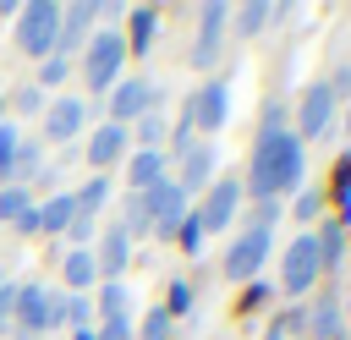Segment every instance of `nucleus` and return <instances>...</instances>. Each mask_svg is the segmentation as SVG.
I'll return each instance as SVG.
<instances>
[{"instance_id": "obj_21", "label": "nucleus", "mask_w": 351, "mask_h": 340, "mask_svg": "<svg viewBox=\"0 0 351 340\" xmlns=\"http://www.w3.org/2000/svg\"><path fill=\"white\" fill-rule=\"evenodd\" d=\"M154 22H159L154 5H132V33H121V44H132V55H143L154 44Z\"/></svg>"}, {"instance_id": "obj_29", "label": "nucleus", "mask_w": 351, "mask_h": 340, "mask_svg": "<svg viewBox=\"0 0 351 340\" xmlns=\"http://www.w3.org/2000/svg\"><path fill=\"white\" fill-rule=\"evenodd\" d=\"M159 313H165V318H170V324H176V318H181V313H192V285H186V280H176V285H170V296H165V307H159Z\"/></svg>"}, {"instance_id": "obj_33", "label": "nucleus", "mask_w": 351, "mask_h": 340, "mask_svg": "<svg viewBox=\"0 0 351 340\" xmlns=\"http://www.w3.org/2000/svg\"><path fill=\"white\" fill-rule=\"evenodd\" d=\"M66 77H71V60H66V55H49V60H44V71H38V82H49V88H55V82H66Z\"/></svg>"}, {"instance_id": "obj_38", "label": "nucleus", "mask_w": 351, "mask_h": 340, "mask_svg": "<svg viewBox=\"0 0 351 340\" xmlns=\"http://www.w3.org/2000/svg\"><path fill=\"white\" fill-rule=\"evenodd\" d=\"M66 236H71V241H77V247H82V241H88V236H93V219H88V214H77V219H71V225H66Z\"/></svg>"}, {"instance_id": "obj_37", "label": "nucleus", "mask_w": 351, "mask_h": 340, "mask_svg": "<svg viewBox=\"0 0 351 340\" xmlns=\"http://www.w3.org/2000/svg\"><path fill=\"white\" fill-rule=\"evenodd\" d=\"M11 313H16V285H5V280H0V329L11 324Z\"/></svg>"}, {"instance_id": "obj_42", "label": "nucleus", "mask_w": 351, "mask_h": 340, "mask_svg": "<svg viewBox=\"0 0 351 340\" xmlns=\"http://www.w3.org/2000/svg\"><path fill=\"white\" fill-rule=\"evenodd\" d=\"M77 340H99V335H93V329H77Z\"/></svg>"}, {"instance_id": "obj_4", "label": "nucleus", "mask_w": 351, "mask_h": 340, "mask_svg": "<svg viewBox=\"0 0 351 340\" xmlns=\"http://www.w3.org/2000/svg\"><path fill=\"white\" fill-rule=\"evenodd\" d=\"M11 324L22 335H44L55 324H66V296L60 291H44V285H16V313Z\"/></svg>"}, {"instance_id": "obj_28", "label": "nucleus", "mask_w": 351, "mask_h": 340, "mask_svg": "<svg viewBox=\"0 0 351 340\" xmlns=\"http://www.w3.org/2000/svg\"><path fill=\"white\" fill-rule=\"evenodd\" d=\"M335 197H340V225H351V148H346V159L335 170Z\"/></svg>"}, {"instance_id": "obj_24", "label": "nucleus", "mask_w": 351, "mask_h": 340, "mask_svg": "<svg viewBox=\"0 0 351 340\" xmlns=\"http://www.w3.org/2000/svg\"><path fill=\"white\" fill-rule=\"evenodd\" d=\"M44 170V143H16V154H11V175H38Z\"/></svg>"}, {"instance_id": "obj_26", "label": "nucleus", "mask_w": 351, "mask_h": 340, "mask_svg": "<svg viewBox=\"0 0 351 340\" xmlns=\"http://www.w3.org/2000/svg\"><path fill=\"white\" fill-rule=\"evenodd\" d=\"M99 313L104 318H126V285L121 280H104L99 285Z\"/></svg>"}, {"instance_id": "obj_7", "label": "nucleus", "mask_w": 351, "mask_h": 340, "mask_svg": "<svg viewBox=\"0 0 351 340\" xmlns=\"http://www.w3.org/2000/svg\"><path fill=\"white\" fill-rule=\"evenodd\" d=\"M225 115H230V88L225 82H203L186 104H181V126H192V132H219L225 126Z\"/></svg>"}, {"instance_id": "obj_13", "label": "nucleus", "mask_w": 351, "mask_h": 340, "mask_svg": "<svg viewBox=\"0 0 351 340\" xmlns=\"http://www.w3.org/2000/svg\"><path fill=\"white\" fill-rule=\"evenodd\" d=\"M340 335H346L340 296H335V291H318L313 307H307V340H340Z\"/></svg>"}, {"instance_id": "obj_1", "label": "nucleus", "mask_w": 351, "mask_h": 340, "mask_svg": "<svg viewBox=\"0 0 351 340\" xmlns=\"http://www.w3.org/2000/svg\"><path fill=\"white\" fill-rule=\"evenodd\" d=\"M302 181V143L291 132H258V148H252V170H247V186L258 203H274L280 192H291Z\"/></svg>"}, {"instance_id": "obj_6", "label": "nucleus", "mask_w": 351, "mask_h": 340, "mask_svg": "<svg viewBox=\"0 0 351 340\" xmlns=\"http://www.w3.org/2000/svg\"><path fill=\"white\" fill-rule=\"evenodd\" d=\"M318 241H313V230H302L291 247H285V269H280V285H285V296H307L313 285H318Z\"/></svg>"}, {"instance_id": "obj_20", "label": "nucleus", "mask_w": 351, "mask_h": 340, "mask_svg": "<svg viewBox=\"0 0 351 340\" xmlns=\"http://www.w3.org/2000/svg\"><path fill=\"white\" fill-rule=\"evenodd\" d=\"M60 274H66L71 296H82V291L99 280V263H93V252H88V247H71V252H66V263H60Z\"/></svg>"}, {"instance_id": "obj_35", "label": "nucleus", "mask_w": 351, "mask_h": 340, "mask_svg": "<svg viewBox=\"0 0 351 340\" xmlns=\"http://www.w3.org/2000/svg\"><path fill=\"white\" fill-rule=\"evenodd\" d=\"M11 154H16V132H11L5 121H0V181L11 175Z\"/></svg>"}, {"instance_id": "obj_36", "label": "nucleus", "mask_w": 351, "mask_h": 340, "mask_svg": "<svg viewBox=\"0 0 351 340\" xmlns=\"http://www.w3.org/2000/svg\"><path fill=\"white\" fill-rule=\"evenodd\" d=\"M99 340H132V324H126V318H104Z\"/></svg>"}, {"instance_id": "obj_16", "label": "nucleus", "mask_w": 351, "mask_h": 340, "mask_svg": "<svg viewBox=\"0 0 351 340\" xmlns=\"http://www.w3.org/2000/svg\"><path fill=\"white\" fill-rule=\"evenodd\" d=\"M165 181V154L159 148H137L132 159H126V192H148V186H159Z\"/></svg>"}, {"instance_id": "obj_12", "label": "nucleus", "mask_w": 351, "mask_h": 340, "mask_svg": "<svg viewBox=\"0 0 351 340\" xmlns=\"http://www.w3.org/2000/svg\"><path fill=\"white\" fill-rule=\"evenodd\" d=\"M236 203H241V181H236V175H219V181L203 192L197 225H203V230H225V225L236 219Z\"/></svg>"}, {"instance_id": "obj_14", "label": "nucleus", "mask_w": 351, "mask_h": 340, "mask_svg": "<svg viewBox=\"0 0 351 340\" xmlns=\"http://www.w3.org/2000/svg\"><path fill=\"white\" fill-rule=\"evenodd\" d=\"M82 126H88V104H82V99H55V104L44 110V137H49V143L77 137Z\"/></svg>"}, {"instance_id": "obj_17", "label": "nucleus", "mask_w": 351, "mask_h": 340, "mask_svg": "<svg viewBox=\"0 0 351 340\" xmlns=\"http://www.w3.org/2000/svg\"><path fill=\"white\" fill-rule=\"evenodd\" d=\"M121 154H126V126H110V121H104V126L88 137V165H93V170H110Z\"/></svg>"}, {"instance_id": "obj_39", "label": "nucleus", "mask_w": 351, "mask_h": 340, "mask_svg": "<svg viewBox=\"0 0 351 340\" xmlns=\"http://www.w3.org/2000/svg\"><path fill=\"white\" fill-rule=\"evenodd\" d=\"M66 318L82 324V318H88V302H82V296H66ZM82 329H88V324H82Z\"/></svg>"}, {"instance_id": "obj_22", "label": "nucleus", "mask_w": 351, "mask_h": 340, "mask_svg": "<svg viewBox=\"0 0 351 340\" xmlns=\"http://www.w3.org/2000/svg\"><path fill=\"white\" fill-rule=\"evenodd\" d=\"M313 241H318V269H335V263L346 258V225H340V219H329Z\"/></svg>"}, {"instance_id": "obj_18", "label": "nucleus", "mask_w": 351, "mask_h": 340, "mask_svg": "<svg viewBox=\"0 0 351 340\" xmlns=\"http://www.w3.org/2000/svg\"><path fill=\"white\" fill-rule=\"evenodd\" d=\"M126 258H132V236H126L121 225H110V230H104V241H99V252H93L99 274H110V280H115V274L126 269Z\"/></svg>"}, {"instance_id": "obj_2", "label": "nucleus", "mask_w": 351, "mask_h": 340, "mask_svg": "<svg viewBox=\"0 0 351 340\" xmlns=\"http://www.w3.org/2000/svg\"><path fill=\"white\" fill-rule=\"evenodd\" d=\"M274 214H280V203H263V208L252 214V225L230 241V252H225V263H219L225 280H252V274L263 269V258H269V247H274Z\"/></svg>"}, {"instance_id": "obj_44", "label": "nucleus", "mask_w": 351, "mask_h": 340, "mask_svg": "<svg viewBox=\"0 0 351 340\" xmlns=\"http://www.w3.org/2000/svg\"><path fill=\"white\" fill-rule=\"evenodd\" d=\"M5 11H11V5H5V0H0V16H5Z\"/></svg>"}, {"instance_id": "obj_10", "label": "nucleus", "mask_w": 351, "mask_h": 340, "mask_svg": "<svg viewBox=\"0 0 351 340\" xmlns=\"http://www.w3.org/2000/svg\"><path fill=\"white\" fill-rule=\"evenodd\" d=\"M148 99H154V82H148V77H121V82L110 88V126L143 121V115H148Z\"/></svg>"}, {"instance_id": "obj_19", "label": "nucleus", "mask_w": 351, "mask_h": 340, "mask_svg": "<svg viewBox=\"0 0 351 340\" xmlns=\"http://www.w3.org/2000/svg\"><path fill=\"white\" fill-rule=\"evenodd\" d=\"M71 219H77V203H71L66 192H60V197H44V203H33V225H38V230H49V236H55V230H66Z\"/></svg>"}, {"instance_id": "obj_15", "label": "nucleus", "mask_w": 351, "mask_h": 340, "mask_svg": "<svg viewBox=\"0 0 351 340\" xmlns=\"http://www.w3.org/2000/svg\"><path fill=\"white\" fill-rule=\"evenodd\" d=\"M186 197L197 192V186H214V148L208 143H192L186 154H181V175H170Z\"/></svg>"}, {"instance_id": "obj_11", "label": "nucleus", "mask_w": 351, "mask_h": 340, "mask_svg": "<svg viewBox=\"0 0 351 340\" xmlns=\"http://www.w3.org/2000/svg\"><path fill=\"white\" fill-rule=\"evenodd\" d=\"M143 197H148V214H154V236H176V225L186 219V192L165 175V181H159V186H148Z\"/></svg>"}, {"instance_id": "obj_40", "label": "nucleus", "mask_w": 351, "mask_h": 340, "mask_svg": "<svg viewBox=\"0 0 351 340\" xmlns=\"http://www.w3.org/2000/svg\"><path fill=\"white\" fill-rule=\"evenodd\" d=\"M263 296H269V285H263V280H252V285H247V307H258Z\"/></svg>"}, {"instance_id": "obj_8", "label": "nucleus", "mask_w": 351, "mask_h": 340, "mask_svg": "<svg viewBox=\"0 0 351 340\" xmlns=\"http://www.w3.org/2000/svg\"><path fill=\"white\" fill-rule=\"evenodd\" d=\"M335 110H340V104H335L329 82H313V88L302 93V104H296V132H291V137H296V143H318V137L335 126Z\"/></svg>"}, {"instance_id": "obj_32", "label": "nucleus", "mask_w": 351, "mask_h": 340, "mask_svg": "<svg viewBox=\"0 0 351 340\" xmlns=\"http://www.w3.org/2000/svg\"><path fill=\"white\" fill-rule=\"evenodd\" d=\"M170 329H176V324H170V318L154 307V313L143 318V329H137V335H143V340H170Z\"/></svg>"}, {"instance_id": "obj_25", "label": "nucleus", "mask_w": 351, "mask_h": 340, "mask_svg": "<svg viewBox=\"0 0 351 340\" xmlns=\"http://www.w3.org/2000/svg\"><path fill=\"white\" fill-rule=\"evenodd\" d=\"M104 197H110V181H104V175H93V181L82 186V192H71V203H77V214H88V219L99 214V203H104Z\"/></svg>"}, {"instance_id": "obj_3", "label": "nucleus", "mask_w": 351, "mask_h": 340, "mask_svg": "<svg viewBox=\"0 0 351 340\" xmlns=\"http://www.w3.org/2000/svg\"><path fill=\"white\" fill-rule=\"evenodd\" d=\"M121 60H126L121 33H115V27L93 33V38L82 44V77H88V93H110V88L121 82Z\"/></svg>"}, {"instance_id": "obj_45", "label": "nucleus", "mask_w": 351, "mask_h": 340, "mask_svg": "<svg viewBox=\"0 0 351 340\" xmlns=\"http://www.w3.org/2000/svg\"><path fill=\"white\" fill-rule=\"evenodd\" d=\"M0 115H5V99H0Z\"/></svg>"}, {"instance_id": "obj_41", "label": "nucleus", "mask_w": 351, "mask_h": 340, "mask_svg": "<svg viewBox=\"0 0 351 340\" xmlns=\"http://www.w3.org/2000/svg\"><path fill=\"white\" fill-rule=\"evenodd\" d=\"M340 313L351 318V280H346V296H340Z\"/></svg>"}, {"instance_id": "obj_34", "label": "nucleus", "mask_w": 351, "mask_h": 340, "mask_svg": "<svg viewBox=\"0 0 351 340\" xmlns=\"http://www.w3.org/2000/svg\"><path fill=\"white\" fill-rule=\"evenodd\" d=\"M318 203H324V197H318V186H307V192H296V203H291V214H296V219L307 225V219L318 214Z\"/></svg>"}, {"instance_id": "obj_43", "label": "nucleus", "mask_w": 351, "mask_h": 340, "mask_svg": "<svg viewBox=\"0 0 351 340\" xmlns=\"http://www.w3.org/2000/svg\"><path fill=\"white\" fill-rule=\"evenodd\" d=\"M346 137H351V110H346Z\"/></svg>"}, {"instance_id": "obj_9", "label": "nucleus", "mask_w": 351, "mask_h": 340, "mask_svg": "<svg viewBox=\"0 0 351 340\" xmlns=\"http://www.w3.org/2000/svg\"><path fill=\"white\" fill-rule=\"evenodd\" d=\"M225 27H230V5H225V0H208L203 16H197V44H192V66H197V71H208V66L219 60Z\"/></svg>"}, {"instance_id": "obj_27", "label": "nucleus", "mask_w": 351, "mask_h": 340, "mask_svg": "<svg viewBox=\"0 0 351 340\" xmlns=\"http://www.w3.org/2000/svg\"><path fill=\"white\" fill-rule=\"evenodd\" d=\"M27 208H33V197H27L22 186H0V219H11V225H16Z\"/></svg>"}, {"instance_id": "obj_23", "label": "nucleus", "mask_w": 351, "mask_h": 340, "mask_svg": "<svg viewBox=\"0 0 351 340\" xmlns=\"http://www.w3.org/2000/svg\"><path fill=\"white\" fill-rule=\"evenodd\" d=\"M230 16H236V22H241V27H236V33H247V38H258V33H263V27H269V22H274V5H269V0H247V5H236V11H230Z\"/></svg>"}, {"instance_id": "obj_30", "label": "nucleus", "mask_w": 351, "mask_h": 340, "mask_svg": "<svg viewBox=\"0 0 351 340\" xmlns=\"http://www.w3.org/2000/svg\"><path fill=\"white\" fill-rule=\"evenodd\" d=\"M203 236H208V230L197 225V214H186V219L176 225V241H181V252H203Z\"/></svg>"}, {"instance_id": "obj_5", "label": "nucleus", "mask_w": 351, "mask_h": 340, "mask_svg": "<svg viewBox=\"0 0 351 340\" xmlns=\"http://www.w3.org/2000/svg\"><path fill=\"white\" fill-rule=\"evenodd\" d=\"M55 38H60V5H55V0H33V5H22L16 44H22L27 55L49 60V55H55Z\"/></svg>"}, {"instance_id": "obj_31", "label": "nucleus", "mask_w": 351, "mask_h": 340, "mask_svg": "<svg viewBox=\"0 0 351 340\" xmlns=\"http://www.w3.org/2000/svg\"><path fill=\"white\" fill-rule=\"evenodd\" d=\"M137 137H143V148H159V137H170V126H165L159 115H143V121H137Z\"/></svg>"}]
</instances>
